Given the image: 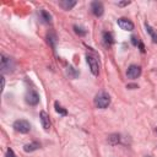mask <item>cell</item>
<instances>
[{"mask_svg":"<svg viewBox=\"0 0 157 157\" xmlns=\"http://www.w3.org/2000/svg\"><path fill=\"white\" fill-rule=\"evenodd\" d=\"M75 5H76L75 0H61V1H59V6L63 7L64 10H71Z\"/></svg>","mask_w":157,"mask_h":157,"instance_id":"30bf717a","label":"cell"},{"mask_svg":"<svg viewBox=\"0 0 157 157\" xmlns=\"http://www.w3.org/2000/svg\"><path fill=\"white\" fill-rule=\"evenodd\" d=\"M5 87V80H4V76H1V90H4Z\"/></svg>","mask_w":157,"mask_h":157,"instance_id":"603a6c76","label":"cell"},{"mask_svg":"<svg viewBox=\"0 0 157 157\" xmlns=\"http://www.w3.org/2000/svg\"><path fill=\"white\" fill-rule=\"evenodd\" d=\"M54 107H55V110H56V113H59L60 115H66L67 114V112H66V109H64L58 102H55L54 103Z\"/></svg>","mask_w":157,"mask_h":157,"instance_id":"e0dca14e","label":"cell"},{"mask_svg":"<svg viewBox=\"0 0 157 157\" xmlns=\"http://www.w3.org/2000/svg\"><path fill=\"white\" fill-rule=\"evenodd\" d=\"M141 75V67L137 66V65H130L126 70V76L129 78H137L139 76Z\"/></svg>","mask_w":157,"mask_h":157,"instance_id":"8992f818","label":"cell"},{"mask_svg":"<svg viewBox=\"0 0 157 157\" xmlns=\"http://www.w3.org/2000/svg\"><path fill=\"white\" fill-rule=\"evenodd\" d=\"M26 102L29 104V105H36V104H38V102H39V94L36 92V91H33V90H29L27 93H26Z\"/></svg>","mask_w":157,"mask_h":157,"instance_id":"5b68a950","label":"cell"},{"mask_svg":"<svg viewBox=\"0 0 157 157\" xmlns=\"http://www.w3.org/2000/svg\"><path fill=\"white\" fill-rule=\"evenodd\" d=\"M0 67H1V72H12L15 69V61L12 58L6 56L5 54H1V60H0Z\"/></svg>","mask_w":157,"mask_h":157,"instance_id":"7a4b0ae2","label":"cell"},{"mask_svg":"<svg viewBox=\"0 0 157 157\" xmlns=\"http://www.w3.org/2000/svg\"><path fill=\"white\" fill-rule=\"evenodd\" d=\"M136 85H128V88H136Z\"/></svg>","mask_w":157,"mask_h":157,"instance_id":"cb8c5ba5","label":"cell"},{"mask_svg":"<svg viewBox=\"0 0 157 157\" xmlns=\"http://www.w3.org/2000/svg\"><path fill=\"white\" fill-rule=\"evenodd\" d=\"M91 11H92V13H93L94 16H97V17L102 16L103 12H104L103 4H102L101 1H93V2L91 4Z\"/></svg>","mask_w":157,"mask_h":157,"instance_id":"52a82bcc","label":"cell"},{"mask_svg":"<svg viewBox=\"0 0 157 157\" xmlns=\"http://www.w3.org/2000/svg\"><path fill=\"white\" fill-rule=\"evenodd\" d=\"M145 27H146V31L148 32V34L151 36V38H152V42H155V43H157V32L155 31V28H152L150 25H147V23H145Z\"/></svg>","mask_w":157,"mask_h":157,"instance_id":"5bb4252c","label":"cell"},{"mask_svg":"<svg viewBox=\"0 0 157 157\" xmlns=\"http://www.w3.org/2000/svg\"><path fill=\"white\" fill-rule=\"evenodd\" d=\"M40 123H42V126L44 128V130H49V128H50V120H49L48 113L44 112V110L40 112Z\"/></svg>","mask_w":157,"mask_h":157,"instance_id":"9c48e42d","label":"cell"},{"mask_svg":"<svg viewBox=\"0 0 157 157\" xmlns=\"http://www.w3.org/2000/svg\"><path fill=\"white\" fill-rule=\"evenodd\" d=\"M74 29H75V32H76L77 34H80V36H85V34H86V31H85L83 28L78 27V26H74Z\"/></svg>","mask_w":157,"mask_h":157,"instance_id":"d6986e66","label":"cell"},{"mask_svg":"<svg viewBox=\"0 0 157 157\" xmlns=\"http://www.w3.org/2000/svg\"><path fill=\"white\" fill-rule=\"evenodd\" d=\"M39 18L43 23H50L52 22V15L45 11V10H40L39 11Z\"/></svg>","mask_w":157,"mask_h":157,"instance_id":"7c38bea8","label":"cell"},{"mask_svg":"<svg viewBox=\"0 0 157 157\" xmlns=\"http://www.w3.org/2000/svg\"><path fill=\"white\" fill-rule=\"evenodd\" d=\"M108 142L110 145H117L118 142H120V135L118 134H112L108 136Z\"/></svg>","mask_w":157,"mask_h":157,"instance_id":"9a60e30c","label":"cell"},{"mask_svg":"<svg viewBox=\"0 0 157 157\" xmlns=\"http://www.w3.org/2000/svg\"><path fill=\"white\" fill-rule=\"evenodd\" d=\"M102 38H103V44L105 47H110L113 44V42H114L113 40V34L110 32H103Z\"/></svg>","mask_w":157,"mask_h":157,"instance_id":"8fae6325","label":"cell"},{"mask_svg":"<svg viewBox=\"0 0 157 157\" xmlns=\"http://www.w3.org/2000/svg\"><path fill=\"white\" fill-rule=\"evenodd\" d=\"M6 157H16V155L13 153V151H12L11 148H7V151H6Z\"/></svg>","mask_w":157,"mask_h":157,"instance_id":"44dd1931","label":"cell"},{"mask_svg":"<svg viewBox=\"0 0 157 157\" xmlns=\"http://www.w3.org/2000/svg\"><path fill=\"white\" fill-rule=\"evenodd\" d=\"M146 157H151V156H146Z\"/></svg>","mask_w":157,"mask_h":157,"instance_id":"d4e9b609","label":"cell"},{"mask_svg":"<svg viewBox=\"0 0 157 157\" xmlns=\"http://www.w3.org/2000/svg\"><path fill=\"white\" fill-rule=\"evenodd\" d=\"M48 43H50V45H52L53 48H55V43H56V36H55L53 32L48 33Z\"/></svg>","mask_w":157,"mask_h":157,"instance_id":"2e32d148","label":"cell"},{"mask_svg":"<svg viewBox=\"0 0 157 157\" xmlns=\"http://www.w3.org/2000/svg\"><path fill=\"white\" fill-rule=\"evenodd\" d=\"M109 103H110V97H109V94L107 92L99 91L96 94V97H94V105L97 108L104 109V108H107L109 105Z\"/></svg>","mask_w":157,"mask_h":157,"instance_id":"6da1fadb","label":"cell"},{"mask_svg":"<svg viewBox=\"0 0 157 157\" xmlns=\"http://www.w3.org/2000/svg\"><path fill=\"white\" fill-rule=\"evenodd\" d=\"M129 4H130V1H120V2H118V6H126Z\"/></svg>","mask_w":157,"mask_h":157,"instance_id":"7402d4cb","label":"cell"},{"mask_svg":"<svg viewBox=\"0 0 157 157\" xmlns=\"http://www.w3.org/2000/svg\"><path fill=\"white\" fill-rule=\"evenodd\" d=\"M131 42H132V44H134V45H140V44H141V42L139 40V38H137V37H135V36H132V37H131Z\"/></svg>","mask_w":157,"mask_h":157,"instance_id":"ffe728a7","label":"cell"},{"mask_svg":"<svg viewBox=\"0 0 157 157\" xmlns=\"http://www.w3.org/2000/svg\"><path fill=\"white\" fill-rule=\"evenodd\" d=\"M67 75L71 76V77H76V76L78 75V71H76L72 66H69V67H67Z\"/></svg>","mask_w":157,"mask_h":157,"instance_id":"ac0fdd59","label":"cell"},{"mask_svg":"<svg viewBox=\"0 0 157 157\" xmlns=\"http://www.w3.org/2000/svg\"><path fill=\"white\" fill-rule=\"evenodd\" d=\"M39 147H40V144L34 141V142H31V144L25 145V146H23V150H25V152H33V151L38 150Z\"/></svg>","mask_w":157,"mask_h":157,"instance_id":"4fadbf2b","label":"cell"},{"mask_svg":"<svg viewBox=\"0 0 157 157\" xmlns=\"http://www.w3.org/2000/svg\"><path fill=\"white\" fill-rule=\"evenodd\" d=\"M117 22H118V26H119L121 29H124V31H132V29H134V23H132L130 20L125 18V17L119 18Z\"/></svg>","mask_w":157,"mask_h":157,"instance_id":"ba28073f","label":"cell"},{"mask_svg":"<svg viewBox=\"0 0 157 157\" xmlns=\"http://www.w3.org/2000/svg\"><path fill=\"white\" fill-rule=\"evenodd\" d=\"M86 59H87V64L90 65V70H91V72H92L94 76H97L98 72H99V64H98V60H97L94 56L88 55V54H87Z\"/></svg>","mask_w":157,"mask_h":157,"instance_id":"277c9868","label":"cell"},{"mask_svg":"<svg viewBox=\"0 0 157 157\" xmlns=\"http://www.w3.org/2000/svg\"><path fill=\"white\" fill-rule=\"evenodd\" d=\"M12 128L17 131V132H21V134H27L29 130H31V124L25 120V119H18L13 123Z\"/></svg>","mask_w":157,"mask_h":157,"instance_id":"3957f363","label":"cell"}]
</instances>
